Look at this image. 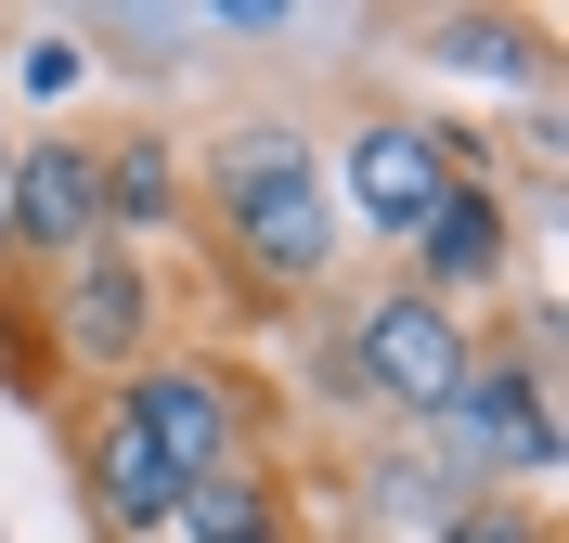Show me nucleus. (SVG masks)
<instances>
[{"instance_id":"f257e3e1","label":"nucleus","mask_w":569,"mask_h":543,"mask_svg":"<svg viewBox=\"0 0 569 543\" xmlns=\"http://www.w3.org/2000/svg\"><path fill=\"white\" fill-rule=\"evenodd\" d=\"M181 181H194V247H208V298L233 311V350L337 285V194L298 117H220L181 155Z\"/></svg>"},{"instance_id":"f03ea898","label":"nucleus","mask_w":569,"mask_h":543,"mask_svg":"<svg viewBox=\"0 0 569 543\" xmlns=\"http://www.w3.org/2000/svg\"><path fill=\"white\" fill-rule=\"evenodd\" d=\"M117 401H130V428L156 440L169 479H208L233 453H284V389H272V362H247L233 336H169L156 362L117 375Z\"/></svg>"},{"instance_id":"7ed1b4c3","label":"nucleus","mask_w":569,"mask_h":543,"mask_svg":"<svg viewBox=\"0 0 569 543\" xmlns=\"http://www.w3.org/2000/svg\"><path fill=\"white\" fill-rule=\"evenodd\" d=\"M466 362H479V324L389 272V285H362L350 311H337V336H323V401H350L376 428H427V414L466 389Z\"/></svg>"},{"instance_id":"20e7f679","label":"nucleus","mask_w":569,"mask_h":543,"mask_svg":"<svg viewBox=\"0 0 569 543\" xmlns=\"http://www.w3.org/2000/svg\"><path fill=\"white\" fill-rule=\"evenodd\" d=\"M453 181H492V130H453V117H401V104H362L323 194H350V220L376 247H415L427 208L453 194Z\"/></svg>"},{"instance_id":"39448f33","label":"nucleus","mask_w":569,"mask_h":543,"mask_svg":"<svg viewBox=\"0 0 569 543\" xmlns=\"http://www.w3.org/2000/svg\"><path fill=\"white\" fill-rule=\"evenodd\" d=\"M39 324H52V375L66 389H117L130 362L169 350V272L142 247H78L39 285Z\"/></svg>"},{"instance_id":"423d86ee","label":"nucleus","mask_w":569,"mask_h":543,"mask_svg":"<svg viewBox=\"0 0 569 543\" xmlns=\"http://www.w3.org/2000/svg\"><path fill=\"white\" fill-rule=\"evenodd\" d=\"M52 440H66V479H78L91 543H169L181 479L156 466V440L130 428V401H117V389H66V401H52Z\"/></svg>"},{"instance_id":"0eeeda50","label":"nucleus","mask_w":569,"mask_h":543,"mask_svg":"<svg viewBox=\"0 0 569 543\" xmlns=\"http://www.w3.org/2000/svg\"><path fill=\"white\" fill-rule=\"evenodd\" d=\"M0 233H13V272L52 285L78 247H104V194H91V130H27L13 169H0Z\"/></svg>"},{"instance_id":"6e6552de","label":"nucleus","mask_w":569,"mask_h":543,"mask_svg":"<svg viewBox=\"0 0 569 543\" xmlns=\"http://www.w3.org/2000/svg\"><path fill=\"white\" fill-rule=\"evenodd\" d=\"M401 285L466 311V324H492L505 298H518V208H505V181H453L427 208V233L401 247Z\"/></svg>"},{"instance_id":"1a4fd4ad","label":"nucleus","mask_w":569,"mask_h":543,"mask_svg":"<svg viewBox=\"0 0 569 543\" xmlns=\"http://www.w3.org/2000/svg\"><path fill=\"white\" fill-rule=\"evenodd\" d=\"M91 194H104V247H181L194 233V181H181V143L156 117L91 130Z\"/></svg>"},{"instance_id":"9d476101","label":"nucleus","mask_w":569,"mask_h":543,"mask_svg":"<svg viewBox=\"0 0 569 543\" xmlns=\"http://www.w3.org/2000/svg\"><path fill=\"white\" fill-rule=\"evenodd\" d=\"M169 531H181V543H311V492H298V453H233V466L181 479Z\"/></svg>"},{"instance_id":"9b49d317","label":"nucleus","mask_w":569,"mask_h":543,"mask_svg":"<svg viewBox=\"0 0 569 543\" xmlns=\"http://www.w3.org/2000/svg\"><path fill=\"white\" fill-rule=\"evenodd\" d=\"M427 66H466V78H543V27H531V13H427Z\"/></svg>"},{"instance_id":"f8f14e48","label":"nucleus","mask_w":569,"mask_h":543,"mask_svg":"<svg viewBox=\"0 0 569 543\" xmlns=\"http://www.w3.org/2000/svg\"><path fill=\"white\" fill-rule=\"evenodd\" d=\"M0 375H13L27 414L66 401V375H52V324H39V285H27V272H0Z\"/></svg>"},{"instance_id":"ddd939ff","label":"nucleus","mask_w":569,"mask_h":543,"mask_svg":"<svg viewBox=\"0 0 569 543\" xmlns=\"http://www.w3.org/2000/svg\"><path fill=\"white\" fill-rule=\"evenodd\" d=\"M427 543H557V517H543L531 492H466V505L440 517Z\"/></svg>"},{"instance_id":"4468645a","label":"nucleus","mask_w":569,"mask_h":543,"mask_svg":"<svg viewBox=\"0 0 569 543\" xmlns=\"http://www.w3.org/2000/svg\"><path fill=\"white\" fill-rule=\"evenodd\" d=\"M78 66H91V52H78L66 27H52V39H27V78H39V91H78Z\"/></svg>"}]
</instances>
